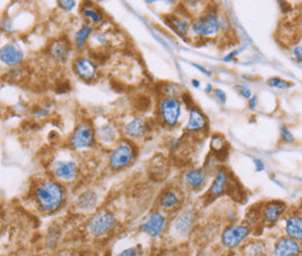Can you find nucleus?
<instances>
[{
    "mask_svg": "<svg viewBox=\"0 0 302 256\" xmlns=\"http://www.w3.org/2000/svg\"><path fill=\"white\" fill-rule=\"evenodd\" d=\"M192 85L194 88H200V81L199 80H196V79H193L192 80Z\"/></svg>",
    "mask_w": 302,
    "mask_h": 256,
    "instance_id": "nucleus-39",
    "label": "nucleus"
},
{
    "mask_svg": "<svg viewBox=\"0 0 302 256\" xmlns=\"http://www.w3.org/2000/svg\"><path fill=\"white\" fill-rule=\"evenodd\" d=\"M287 205L281 200H270L264 204L258 212V218L265 225H273L286 213Z\"/></svg>",
    "mask_w": 302,
    "mask_h": 256,
    "instance_id": "nucleus-8",
    "label": "nucleus"
},
{
    "mask_svg": "<svg viewBox=\"0 0 302 256\" xmlns=\"http://www.w3.org/2000/svg\"><path fill=\"white\" fill-rule=\"evenodd\" d=\"M159 117L167 127H176L181 117V102L178 97H164L160 100L159 106Z\"/></svg>",
    "mask_w": 302,
    "mask_h": 256,
    "instance_id": "nucleus-3",
    "label": "nucleus"
},
{
    "mask_svg": "<svg viewBox=\"0 0 302 256\" xmlns=\"http://www.w3.org/2000/svg\"><path fill=\"white\" fill-rule=\"evenodd\" d=\"M95 203H96V195L95 192H93L91 190L85 191L84 194H81L79 197H78L77 200L78 207L84 211L92 209V207L95 205Z\"/></svg>",
    "mask_w": 302,
    "mask_h": 256,
    "instance_id": "nucleus-26",
    "label": "nucleus"
},
{
    "mask_svg": "<svg viewBox=\"0 0 302 256\" xmlns=\"http://www.w3.org/2000/svg\"><path fill=\"white\" fill-rule=\"evenodd\" d=\"M285 234L294 240L302 242V213H289L284 220Z\"/></svg>",
    "mask_w": 302,
    "mask_h": 256,
    "instance_id": "nucleus-13",
    "label": "nucleus"
},
{
    "mask_svg": "<svg viewBox=\"0 0 302 256\" xmlns=\"http://www.w3.org/2000/svg\"><path fill=\"white\" fill-rule=\"evenodd\" d=\"M301 249V243L299 241L285 235L275 241L272 256H299Z\"/></svg>",
    "mask_w": 302,
    "mask_h": 256,
    "instance_id": "nucleus-11",
    "label": "nucleus"
},
{
    "mask_svg": "<svg viewBox=\"0 0 302 256\" xmlns=\"http://www.w3.org/2000/svg\"><path fill=\"white\" fill-rule=\"evenodd\" d=\"M229 185V176L225 169H218L214 181L210 188V197L216 198L223 195Z\"/></svg>",
    "mask_w": 302,
    "mask_h": 256,
    "instance_id": "nucleus-19",
    "label": "nucleus"
},
{
    "mask_svg": "<svg viewBox=\"0 0 302 256\" xmlns=\"http://www.w3.org/2000/svg\"><path fill=\"white\" fill-rule=\"evenodd\" d=\"M58 256H65V255H58Z\"/></svg>",
    "mask_w": 302,
    "mask_h": 256,
    "instance_id": "nucleus-42",
    "label": "nucleus"
},
{
    "mask_svg": "<svg viewBox=\"0 0 302 256\" xmlns=\"http://www.w3.org/2000/svg\"><path fill=\"white\" fill-rule=\"evenodd\" d=\"M135 158V149L133 144L129 142H121L115 149L112 151L110 156V166L112 170L117 172L132 164Z\"/></svg>",
    "mask_w": 302,
    "mask_h": 256,
    "instance_id": "nucleus-7",
    "label": "nucleus"
},
{
    "mask_svg": "<svg viewBox=\"0 0 302 256\" xmlns=\"http://www.w3.org/2000/svg\"><path fill=\"white\" fill-rule=\"evenodd\" d=\"M24 57L25 54L21 47L14 41L5 44L2 48V51H0V59L6 65H18L19 63L22 62Z\"/></svg>",
    "mask_w": 302,
    "mask_h": 256,
    "instance_id": "nucleus-12",
    "label": "nucleus"
},
{
    "mask_svg": "<svg viewBox=\"0 0 302 256\" xmlns=\"http://www.w3.org/2000/svg\"><path fill=\"white\" fill-rule=\"evenodd\" d=\"M244 256H266V244L260 240L250 241L243 248Z\"/></svg>",
    "mask_w": 302,
    "mask_h": 256,
    "instance_id": "nucleus-24",
    "label": "nucleus"
},
{
    "mask_svg": "<svg viewBox=\"0 0 302 256\" xmlns=\"http://www.w3.org/2000/svg\"><path fill=\"white\" fill-rule=\"evenodd\" d=\"M158 202H159V206L164 210L166 211L176 210L180 206V204L182 202V195L180 191L176 190V189H172V188L167 189V190L162 192Z\"/></svg>",
    "mask_w": 302,
    "mask_h": 256,
    "instance_id": "nucleus-17",
    "label": "nucleus"
},
{
    "mask_svg": "<svg viewBox=\"0 0 302 256\" xmlns=\"http://www.w3.org/2000/svg\"><path fill=\"white\" fill-rule=\"evenodd\" d=\"M196 224V212L193 209L184 210L173 221V231L179 236L186 237L191 234Z\"/></svg>",
    "mask_w": 302,
    "mask_h": 256,
    "instance_id": "nucleus-9",
    "label": "nucleus"
},
{
    "mask_svg": "<svg viewBox=\"0 0 302 256\" xmlns=\"http://www.w3.org/2000/svg\"><path fill=\"white\" fill-rule=\"evenodd\" d=\"M250 233H251V227L248 224L228 226L221 233L222 246L228 248V249H234V248L240 247L247 240Z\"/></svg>",
    "mask_w": 302,
    "mask_h": 256,
    "instance_id": "nucleus-5",
    "label": "nucleus"
},
{
    "mask_svg": "<svg viewBox=\"0 0 302 256\" xmlns=\"http://www.w3.org/2000/svg\"><path fill=\"white\" fill-rule=\"evenodd\" d=\"M267 84L274 89H279V90H286V89H288L293 85L290 81L280 78V77H271V78H268Z\"/></svg>",
    "mask_w": 302,
    "mask_h": 256,
    "instance_id": "nucleus-30",
    "label": "nucleus"
},
{
    "mask_svg": "<svg viewBox=\"0 0 302 256\" xmlns=\"http://www.w3.org/2000/svg\"><path fill=\"white\" fill-rule=\"evenodd\" d=\"M214 94H215L216 99H218L219 102H221L222 104H226V102H227V95H226L225 91L220 90V89H216Z\"/></svg>",
    "mask_w": 302,
    "mask_h": 256,
    "instance_id": "nucleus-35",
    "label": "nucleus"
},
{
    "mask_svg": "<svg viewBox=\"0 0 302 256\" xmlns=\"http://www.w3.org/2000/svg\"><path fill=\"white\" fill-rule=\"evenodd\" d=\"M148 131V125L145 119L135 118L125 126V133L127 136L132 139L143 138Z\"/></svg>",
    "mask_w": 302,
    "mask_h": 256,
    "instance_id": "nucleus-20",
    "label": "nucleus"
},
{
    "mask_svg": "<svg viewBox=\"0 0 302 256\" xmlns=\"http://www.w3.org/2000/svg\"><path fill=\"white\" fill-rule=\"evenodd\" d=\"M197 256H207V254L204 253V251H200V253L197 254Z\"/></svg>",
    "mask_w": 302,
    "mask_h": 256,
    "instance_id": "nucleus-41",
    "label": "nucleus"
},
{
    "mask_svg": "<svg viewBox=\"0 0 302 256\" xmlns=\"http://www.w3.org/2000/svg\"><path fill=\"white\" fill-rule=\"evenodd\" d=\"M221 27V20L219 19L218 11L215 9L208 10L203 16L197 17L191 25L192 32L200 38H212L218 34Z\"/></svg>",
    "mask_w": 302,
    "mask_h": 256,
    "instance_id": "nucleus-2",
    "label": "nucleus"
},
{
    "mask_svg": "<svg viewBox=\"0 0 302 256\" xmlns=\"http://www.w3.org/2000/svg\"><path fill=\"white\" fill-rule=\"evenodd\" d=\"M81 13L85 17V19L88 20L93 25H100L104 20V16L102 12H99V10L96 7L91 6V4H86L81 9Z\"/></svg>",
    "mask_w": 302,
    "mask_h": 256,
    "instance_id": "nucleus-25",
    "label": "nucleus"
},
{
    "mask_svg": "<svg viewBox=\"0 0 302 256\" xmlns=\"http://www.w3.org/2000/svg\"><path fill=\"white\" fill-rule=\"evenodd\" d=\"M207 176L208 173L204 168L189 169L188 172L185 173L184 181L189 189L199 190V189H203L204 185L206 184Z\"/></svg>",
    "mask_w": 302,
    "mask_h": 256,
    "instance_id": "nucleus-18",
    "label": "nucleus"
},
{
    "mask_svg": "<svg viewBox=\"0 0 302 256\" xmlns=\"http://www.w3.org/2000/svg\"><path fill=\"white\" fill-rule=\"evenodd\" d=\"M167 25L170 26L171 28L173 29L174 32L179 34L180 36H187L189 33V28H191V25L189 21L186 19V18L182 17H177V16H171L167 18Z\"/></svg>",
    "mask_w": 302,
    "mask_h": 256,
    "instance_id": "nucleus-21",
    "label": "nucleus"
},
{
    "mask_svg": "<svg viewBox=\"0 0 302 256\" xmlns=\"http://www.w3.org/2000/svg\"><path fill=\"white\" fill-rule=\"evenodd\" d=\"M50 54L56 58H63L69 54V44L64 41H56L51 44Z\"/></svg>",
    "mask_w": 302,
    "mask_h": 256,
    "instance_id": "nucleus-27",
    "label": "nucleus"
},
{
    "mask_svg": "<svg viewBox=\"0 0 302 256\" xmlns=\"http://www.w3.org/2000/svg\"><path fill=\"white\" fill-rule=\"evenodd\" d=\"M150 174L154 176V180L160 181L164 180L167 174V163L166 159L162 155H157L154 157L150 165Z\"/></svg>",
    "mask_w": 302,
    "mask_h": 256,
    "instance_id": "nucleus-22",
    "label": "nucleus"
},
{
    "mask_svg": "<svg viewBox=\"0 0 302 256\" xmlns=\"http://www.w3.org/2000/svg\"><path fill=\"white\" fill-rule=\"evenodd\" d=\"M56 178L61 181H72L78 175V165L73 161H58L53 166Z\"/></svg>",
    "mask_w": 302,
    "mask_h": 256,
    "instance_id": "nucleus-15",
    "label": "nucleus"
},
{
    "mask_svg": "<svg viewBox=\"0 0 302 256\" xmlns=\"http://www.w3.org/2000/svg\"><path fill=\"white\" fill-rule=\"evenodd\" d=\"M236 91H238V94H240L242 97L245 98V99H250L252 97L250 89L247 88V87H244V85H237Z\"/></svg>",
    "mask_w": 302,
    "mask_h": 256,
    "instance_id": "nucleus-32",
    "label": "nucleus"
},
{
    "mask_svg": "<svg viewBox=\"0 0 302 256\" xmlns=\"http://www.w3.org/2000/svg\"><path fill=\"white\" fill-rule=\"evenodd\" d=\"M117 226V219L108 211H102L89 219L87 231L95 237H102L111 233Z\"/></svg>",
    "mask_w": 302,
    "mask_h": 256,
    "instance_id": "nucleus-4",
    "label": "nucleus"
},
{
    "mask_svg": "<svg viewBox=\"0 0 302 256\" xmlns=\"http://www.w3.org/2000/svg\"><path fill=\"white\" fill-rule=\"evenodd\" d=\"M91 33H92V27H89V26H83L76 34V46L78 48L83 47L84 44L86 43V41L89 38V35H91Z\"/></svg>",
    "mask_w": 302,
    "mask_h": 256,
    "instance_id": "nucleus-28",
    "label": "nucleus"
},
{
    "mask_svg": "<svg viewBox=\"0 0 302 256\" xmlns=\"http://www.w3.org/2000/svg\"><path fill=\"white\" fill-rule=\"evenodd\" d=\"M293 56L295 57L297 62L302 63V44L301 46H297L293 49Z\"/></svg>",
    "mask_w": 302,
    "mask_h": 256,
    "instance_id": "nucleus-36",
    "label": "nucleus"
},
{
    "mask_svg": "<svg viewBox=\"0 0 302 256\" xmlns=\"http://www.w3.org/2000/svg\"><path fill=\"white\" fill-rule=\"evenodd\" d=\"M280 138L286 143H292L294 141V136L292 132L289 131V128H287L286 126H281L280 127Z\"/></svg>",
    "mask_w": 302,
    "mask_h": 256,
    "instance_id": "nucleus-31",
    "label": "nucleus"
},
{
    "mask_svg": "<svg viewBox=\"0 0 302 256\" xmlns=\"http://www.w3.org/2000/svg\"><path fill=\"white\" fill-rule=\"evenodd\" d=\"M73 71L83 80H92L96 76V66L88 57H79L73 63Z\"/></svg>",
    "mask_w": 302,
    "mask_h": 256,
    "instance_id": "nucleus-14",
    "label": "nucleus"
},
{
    "mask_svg": "<svg viewBox=\"0 0 302 256\" xmlns=\"http://www.w3.org/2000/svg\"><path fill=\"white\" fill-rule=\"evenodd\" d=\"M257 102H258L257 96H252V97L249 99V106L251 107V109H255V107L257 106Z\"/></svg>",
    "mask_w": 302,
    "mask_h": 256,
    "instance_id": "nucleus-38",
    "label": "nucleus"
},
{
    "mask_svg": "<svg viewBox=\"0 0 302 256\" xmlns=\"http://www.w3.org/2000/svg\"><path fill=\"white\" fill-rule=\"evenodd\" d=\"M139 254H140V247H132L124 251H121V253L117 256H139Z\"/></svg>",
    "mask_w": 302,
    "mask_h": 256,
    "instance_id": "nucleus-33",
    "label": "nucleus"
},
{
    "mask_svg": "<svg viewBox=\"0 0 302 256\" xmlns=\"http://www.w3.org/2000/svg\"><path fill=\"white\" fill-rule=\"evenodd\" d=\"M94 136L95 132L91 122L83 121L74 128L71 139H70V143L77 150L87 149L94 143Z\"/></svg>",
    "mask_w": 302,
    "mask_h": 256,
    "instance_id": "nucleus-6",
    "label": "nucleus"
},
{
    "mask_svg": "<svg viewBox=\"0 0 302 256\" xmlns=\"http://www.w3.org/2000/svg\"><path fill=\"white\" fill-rule=\"evenodd\" d=\"M253 162H255V166H256V172H257V173L263 172V170L265 169V164H264L262 159L255 158V159H253Z\"/></svg>",
    "mask_w": 302,
    "mask_h": 256,
    "instance_id": "nucleus-37",
    "label": "nucleus"
},
{
    "mask_svg": "<svg viewBox=\"0 0 302 256\" xmlns=\"http://www.w3.org/2000/svg\"><path fill=\"white\" fill-rule=\"evenodd\" d=\"M95 136L100 142L110 144L117 139V129L113 125H103L95 131Z\"/></svg>",
    "mask_w": 302,
    "mask_h": 256,
    "instance_id": "nucleus-23",
    "label": "nucleus"
},
{
    "mask_svg": "<svg viewBox=\"0 0 302 256\" xmlns=\"http://www.w3.org/2000/svg\"><path fill=\"white\" fill-rule=\"evenodd\" d=\"M35 200L44 212H54L64 200V189L56 181H44L35 190Z\"/></svg>",
    "mask_w": 302,
    "mask_h": 256,
    "instance_id": "nucleus-1",
    "label": "nucleus"
},
{
    "mask_svg": "<svg viewBox=\"0 0 302 256\" xmlns=\"http://www.w3.org/2000/svg\"><path fill=\"white\" fill-rule=\"evenodd\" d=\"M59 4V6L62 7L63 10H65V11H71V10H73L74 7H76V2H70V0H66V2H59L58 3Z\"/></svg>",
    "mask_w": 302,
    "mask_h": 256,
    "instance_id": "nucleus-34",
    "label": "nucleus"
},
{
    "mask_svg": "<svg viewBox=\"0 0 302 256\" xmlns=\"http://www.w3.org/2000/svg\"><path fill=\"white\" fill-rule=\"evenodd\" d=\"M166 224V218L164 217L159 211H154V212L150 213V216L140 225V228L141 231L145 232L151 237H157L162 234L164 229H165Z\"/></svg>",
    "mask_w": 302,
    "mask_h": 256,
    "instance_id": "nucleus-10",
    "label": "nucleus"
},
{
    "mask_svg": "<svg viewBox=\"0 0 302 256\" xmlns=\"http://www.w3.org/2000/svg\"><path fill=\"white\" fill-rule=\"evenodd\" d=\"M206 92H207V94H211V92H212V85H211V84H208V85H207Z\"/></svg>",
    "mask_w": 302,
    "mask_h": 256,
    "instance_id": "nucleus-40",
    "label": "nucleus"
},
{
    "mask_svg": "<svg viewBox=\"0 0 302 256\" xmlns=\"http://www.w3.org/2000/svg\"><path fill=\"white\" fill-rule=\"evenodd\" d=\"M208 127V119L204 112L197 107H191L189 109L188 120L186 124V129L189 133L201 132Z\"/></svg>",
    "mask_w": 302,
    "mask_h": 256,
    "instance_id": "nucleus-16",
    "label": "nucleus"
},
{
    "mask_svg": "<svg viewBox=\"0 0 302 256\" xmlns=\"http://www.w3.org/2000/svg\"><path fill=\"white\" fill-rule=\"evenodd\" d=\"M227 143L225 138L221 134H214L211 140V148L215 153H222L226 149Z\"/></svg>",
    "mask_w": 302,
    "mask_h": 256,
    "instance_id": "nucleus-29",
    "label": "nucleus"
}]
</instances>
